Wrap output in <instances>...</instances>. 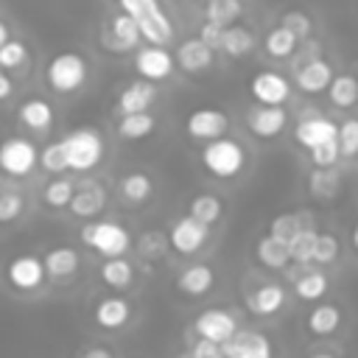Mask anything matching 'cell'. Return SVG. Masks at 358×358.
Masks as SVG:
<instances>
[{
	"label": "cell",
	"instance_id": "obj_1",
	"mask_svg": "<svg viewBox=\"0 0 358 358\" xmlns=\"http://www.w3.org/2000/svg\"><path fill=\"white\" fill-rule=\"evenodd\" d=\"M62 140V151H64V162H67V171L73 173H87L92 168L101 165L103 159V137L98 129L92 126H78V129H70Z\"/></svg>",
	"mask_w": 358,
	"mask_h": 358
},
{
	"label": "cell",
	"instance_id": "obj_2",
	"mask_svg": "<svg viewBox=\"0 0 358 358\" xmlns=\"http://www.w3.org/2000/svg\"><path fill=\"white\" fill-rule=\"evenodd\" d=\"M199 159L207 173H213L218 179H232L246 168V148L238 140L221 134V137L204 143Z\"/></svg>",
	"mask_w": 358,
	"mask_h": 358
},
{
	"label": "cell",
	"instance_id": "obj_3",
	"mask_svg": "<svg viewBox=\"0 0 358 358\" xmlns=\"http://www.w3.org/2000/svg\"><path fill=\"white\" fill-rule=\"evenodd\" d=\"M120 8L134 17V22L140 25V36L151 45H168L173 36V25L168 20V14L162 11L159 0H117Z\"/></svg>",
	"mask_w": 358,
	"mask_h": 358
},
{
	"label": "cell",
	"instance_id": "obj_4",
	"mask_svg": "<svg viewBox=\"0 0 358 358\" xmlns=\"http://www.w3.org/2000/svg\"><path fill=\"white\" fill-rule=\"evenodd\" d=\"M90 76V64L81 53L76 50H64V53H56L48 67H45V84L56 92V95H70L76 90L84 87Z\"/></svg>",
	"mask_w": 358,
	"mask_h": 358
},
{
	"label": "cell",
	"instance_id": "obj_5",
	"mask_svg": "<svg viewBox=\"0 0 358 358\" xmlns=\"http://www.w3.org/2000/svg\"><path fill=\"white\" fill-rule=\"evenodd\" d=\"M81 243L98 252L101 257H117L131 249V232L117 221H92L78 232Z\"/></svg>",
	"mask_w": 358,
	"mask_h": 358
},
{
	"label": "cell",
	"instance_id": "obj_6",
	"mask_svg": "<svg viewBox=\"0 0 358 358\" xmlns=\"http://www.w3.org/2000/svg\"><path fill=\"white\" fill-rule=\"evenodd\" d=\"M39 162V148L28 137H6L0 143V171L6 176H28Z\"/></svg>",
	"mask_w": 358,
	"mask_h": 358
},
{
	"label": "cell",
	"instance_id": "obj_7",
	"mask_svg": "<svg viewBox=\"0 0 358 358\" xmlns=\"http://www.w3.org/2000/svg\"><path fill=\"white\" fill-rule=\"evenodd\" d=\"M249 92H252L255 103L282 106L291 98V81L277 70H257L249 78Z\"/></svg>",
	"mask_w": 358,
	"mask_h": 358
},
{
	"label": "cell",
	"instance_id": "obj_8",
	"mask_svg": "<svg viewBox=\"0 0 358 358\" xmlns=\"http://www.w3.org/2000/svg\"><path fill=\"white\" fill-rule=\"evenodd\" d=\"M193 330L199 338L213 341V344H224L235 330H238V319L232 310L227 308H207L193 319Z\"/></svg>",
	"mask_w": 358,
	"mask_h": 358
},
{
	"label": "cell",
	"instance_id": "obj_9",
	"mask_svg": "<svg viewBox=\"0 0 358 358\" xmlns=\"http://www.w3.org/2000/svg\"><path fill=\"white\" fill-rule=\"evenodd\" d=\"M207 238H210V227L201 224V221H196L193 215H179L171 224V232H168V243L179 255H196V252H201V246L207 243Z\"/></svg>",
	"mask_w": 358,
	"mask_h": 358
},
{
	"label": "cell",
	"instance_id": "obj_10",
	"mask_svg": "<svg viewBox=\"0 0 358 358\" xmlns=\"http://www.w3.org/2000/svg\"><path fill=\"white\" fill-rule=\"evenodd\" d=\"M6 280L17 291H36V288H42V282L48 280L42 257L39 255H31V252L11 257L8 266H6Z\"/></svg>",
	"mask_w": 358,
	"mask_h": 358
},
{
	"label": "cell",
	"instance_id": "obj_11",
	"mask_svg": "<svg viewBox=\"0 0 358 358\" xmlns=\"http://www.w3.org/2000/svg\"><path fill=\"white\" fill-rule=\"evenodd\" d=\"M224 358H274L271 341L257 333V330H235L224 344H221Z\"/></svg>",
	"mask_w": 358,
	"mask_h": 358
},
{
	"label": "cell",
	"instance_id": "obj_12",
	"mask_svg": "<svg viewBox=\"0 0 358 358\" xmlns=\"http://www.w3.org/2000/svg\"><path fill=\"white\" fill-rule=\"evenodd\" d=\"M173 53H168L162 45H145V48H140L137 53H134V73L140 76V78H145V81H162V78H168L171 73H173Z\"/></svg>",
	"mask_w": 358,
	"mask_h": 358
},
{
	"label": "cell",
	"instance_id": "obj_13",
	"mask_svg": "<svg viewBox=\"0 0 358 358\" xmlns=\"http://www.w3.org/2000/svg\"><path fill=\"white\" fill-rule=\"evenodd\" d=\"M288 123V112L282 106H268V103H255L246 109V129L260 137V140H271L277 137Z\"/></svg>",
	"mask_w": 358,
	"mask_h": 358
},
{
	"label": "cell",
	"instance_id": "obj_14",
	"mask_svg": "<svg viewBox=\"0 0 358 358\" xmlns=\"http://www.w3.org/2000/svg\"><path fill=\"white\" fill-rule=\"evenodd\" d=\"M185 129H187V134L193 140H204L207 143V140H215V137L227 134L229 117H227V112H221L215 106H201V109H193L187 115Z\"/></svg>",
	"mask_w": 358,
	"mask_h": 358
},
{
	"label": "cell",
	"instance_id": "obj_15",
	"mask_svg": "<svg viewBox=\"0 0 358 358\" xmlns=\"http://www.w3.org/2000/svg\"><path fill=\"white\" fill-rule=\"evenodd\" d=\"M336 134H338V123L330 120V117H324V115H319V112H310V115L299 117V123L294 126V140L302 148H308V151L313 145H319V143L333 140Z\"/></svg>",
	"mask_w": 358,
	"mask_h": 358
},
{
	"label": "cell",
	"instance_id": "obj_16",
	"mask_svg": "<svg viewBox=\"0 0 358 358\" xmlns=\"http://www.w3.org/2000/svg\"><path fill=\"white\" fill-rule=\"evenodd\" d=\"M92 319L101 330H120L131 319V302L126 296H117V294L101 296L92 308Z\"/></svg>",
	"mask_w": 358,
	"mask_h": 358
},
{
	"label": "cell",
	"instance_id": "obj_17",
	"mask_svg": "<svg viewBox=\"0 0 358 358\" xmlns=\"http://www.w3.org/2000/svg\"><path fill=\"white\" fill-rule=\"evenodd\" d=\"M173 64L185 73H204L213 64V48L207 42H201L199 36L182 39L179 48L173 50Z\"/></svg>",
	"mask_w": 358,
	"mask_h": 358
},
{
	"label": "cell",
	"instance_id": "obj_18",
	"mask_svg": "<svg viewBox=\"0 0 358 358\" xmlns=\"http://www.w3.org/2000/svg\"><path fill=\"white\" fill-rule=\"evenodd\" d=\"M106 207V190L103 185L87 179L81 182L76 190H73V199L67 204V210L76 215V218H95L101 210Z\"/></svg>",
	"mask_w": 358,
	"mask_h": 358
},
{
	"label": "cell",
	"instance_id": "obj_19",
	"mask_svg": "<svg viewBox=\"0 0 358 358\" xmlns=\"http://www.w3.org/2000/svg\"><path fill=\"white\" fill-rule=\"evenodd\" d=\"M294 78H296V87H299L302 92L316 95V92H324V90H327V84H330V78H333V67H330L327 59L310 56V59H305V62L296 67Z\"/></svg>",
	"mask_w": 358,
	"mask_h": 358
},
{
	"label": "cell",
	"instance_id": "obj_20",
	"mask_svg": "<svg viewBox=\"0 0 358 358\" xmlns=\"http://www.w3.org/2000/svg\"><path fill=\"white\" fill-rule=\"evenodd\" d=\"M140 39H143V36H140V25H137L134 17H129L126 11L115 14V17L109 20L106 34H103L106 48H112V50H131V48L140 45Z\"/></svg>",
	"mask_w": 358,
	"mask_h": 358
},
{
	"label": "cell",
	"instance_id": "obj_21",
	"mask_svg": "<svg viewBox=\"0 0 358 358\" xmlns=\"http://www.w3.org/2000/svg\"><path fill=\"white\" fill-rule=\"evenodd\" d=\"M157 101V87L154 81H145V78H137L131 84H126L117 95V112L120 115H129V112H145L151 103Z\"/></svg>",
	"mask_w": 358,
	"mask_h": 358
},
{
	"label": "cell",
	"instance_id": "obj_22",
	"mask_svg": "<svg viewBox=\"0 0 358 358\" xmlns=\"http://www.w3.org/2000/svg\"><path fill=\"white\" fill-rule=\"evenodd\" d=\"M42 263H45V274L59 282V280H70L78 271L81 257H78V252L73 246H53V249L45 252Z\"/></svg>",
	"mask_w": 358,
	"mask_h": 358
},
{
	"label": "cell",
	"instance_id": "obj_23",
	"mask_svg": "<svg viewBox=\"0 0 358 358\" xmlns=\"http://www.w3.org/2000/svg\"><path fill=\"white\" fill-rule=\"evenodd\" d=\"M17 120L28 131H48L53 126V106L45 98H25L17 106Z\"/></svg>",
	"mask_w": 358,
	"mask_h": 358
},
{
	"label": "cell",
	"instance_id": "obj_24",
	"mask_svg": "<svg viewBox=\"0 0 358 358\" xmlns=\"http://www.w3.org/2000/svg\"><path fill=\"white\" fill-rule=\"evenodd\" d=\"M213 282H215V274L207 263H193V266L182 268L176 277V288L185 296H204L213 288Z\"/></svg>",
	"mask_w": 358,
	"mask_h": 358
},
{
	"label": "cell",
	"instance_id": "obj_25",
	"mask_svg": "<svg viewBox=\"0 0 358 358\" xmlns=\"http://www.w3.org/2000/svg\"><path fill=\"white\" fill-rule=\"evenodd\" d=\"M282 305H285V288L277 285V282H266V285L255 288V291L246 296V308H249L255 316H271V313H277Z\"/></svg>",
	"mask_w": 358,
	"mask_h": 358
},
{
	"label": "cell",
	"instance_id": "obj_26",
	"mask_svg": "<svg viewBox=\"0 0 358 358\" xmlns=\"http://www.w3.org/2000/svg\"><path fill=\"white\" fill-rule=\"evenodd\" d=\"M98 274H101V282H103V285H109V288H115V291H123V288H129V285L134 282V263H131L126 255L103 257Z\"/></svg>",
	"mask_w": 358,
	"mask_h": 358
},
{
	"label": "cell",
	"instance_id": "obj_27",
	"mask_svg": "<svg viewBox=\"0 0 358 358\" xmlns=\"http://www.w3.org/2000/svg\"><path fill=\"white\" fill-rule=\"evenodd\" d=\"M305 324H308V330H310L313 336H319V338L333 336V333L341 327V308L333 305V302H319V305L310 308Z\"/></svg>",
	"mask_w": 358,
	"mask_h": 358
},
{
	"label": "cell",
	"instance_id": "obj_28",
	"mask_svg": "<svg viewBox=\"0 0 358 358\" xmlns=\"http://www.w3.org/2000/svg\"><path fill=\"white\" fill-rule=\"evenodd\" d=\"M117 193H120V199H123L126 204H143V201L151 199L154 182H151V176L143 173V171H129V173L120 176Z\"/></svg>",
	"mask_w": 358,
	"mask_h": 358
},
{
	"label": "cell",
	"instance_id": "obj_29",
	"mask_svg": "<svg viewBox=\"0 0 358 358\" xmlns=\"http://www.w3.org/2000/svg\"><path fill=\"white\" fill-rule=\"evenodd\" d=\"M252 48H255V36H252L249 28H243V25H232V22L224 25L218 50H224V53L232 56V59H243L246 53H252Z\"/></svg>",
	"mask_w": 358,
	"mask_h": 358
},
{
	"label": "cell",
	"instance_id": "obj_30",
	"mask_svg": "<svg viewBox=\"0 0 358 358\" xmlns=\"http://www.w3.org/2000/svg\"><path fill=\"white\" fill-rule=\"evenodd\" d=\"M154 129H157V117L148 109L120 115V120H117V137L120 140H145Z\"/></svg>",
	"mask_w": 358,
	"mask_h": 358
},
{
	"label": "cell",
	"instance_id": "obj_31",
	"mask_svg": "<svg viewBox=\"0 0 358 358\" xmlns=\"http://www.w3.org/2000/svg\"><path fill=\"white\" fill-rule=\"evenodd\" d=\"M255 255H257V263H263L266 268H274V271H280V268H285V266L291 263V257H288V246H285L282 241H277L274 235H263V238H257V243H255Z\"/></svg>",
	"mask_w": 358,
	"mask_h": 358
},
{
	"label": "cell",
	"instance_id": "obj_32",
	"mask_svg": "<svg viewBox=\"0 0 358 358\" xmlns=\"http://www.w3.org/2000/svg\"><path fill=\"white\" fill-rule=\"evenodd\" d=\"M327 98L333 106L338 109H350L358 103V78L352 73H341V76H333L330 84H327Z\"/></svg>",
	"mask_w": 358,
	"mask_h": 358
},
{
	"label": "cell",
	"instance_id": "obj_33",
	"mask_svg": "<svg viewBox=\"0 0 358 358\" xmlns=\"http://www.w3.org/2000/svg\"><path fill=\"white\" fill-rule=\"evenodd\" d=\"M221 213H224V204L215 193H196L187 204V215H193L196 221H201L207 227H213L221 218Z\"/></svg>",
	"mask_w": 358,
	"mask_h": 358
},
{
	"label": "cell",
	"instance_id": "obj_34",
	"mask_svg": "<svg viewBox=\"0 0 358 358\" xmlns=\"http://www.w3.org/2000/svg\"><path fill=\"white\" fill-rule=\"evenodd\" d=\"M327 274L324 271H305L302 277L294 280V294L302 302H319L327 294Z\"/></svg>",
	"mask_w": 358,
	"mask_h": 358
},
{
	"label": "cell",
	"instance_id": "obj_35",
	"mask_svg": "<svg viewBox=\"0 0 358 358\" xmlns=\"http://www.w3.org/2000/svg\"><path fill=\"white\" fill-rule=\"evenodd\" d=\"M296 45H299V39H296L285 25L271 28V31L266 34V39H263V48H266V53H268L271 59H288V56L296 50Z\"/></svg>",
	"mask_w": 358,
	"mask_h": 358
},
{
	"label": "cell",
	"instance_id": "obj_36",
	"mask_svg": "<svg viewBox=\"0 0 358 358\" xmlns=\"http://www.w3.org/2000/svg\"><path fill=\"white\" fill-rule=\"evenodd\" d=\"M316 238H319V232L313 229V227H302L285 246H288V257L294 260V263H299V266H308V263H313V246H316Z\"/></svg>",
	"mask_w": 358,
	"mask_h": 358
},
{
	"label": "cell",
	"instance_id": "obj_37",
	"mask_svg": "<svg viewBox=\"0 0 358 358\" xmlns=\"http://www.w3.org/2000/svg\"><path fill=\"white\" fill-rule=\"evenodd\" d=\"M73 190H76V185H73L70 179L56 176V179H50V182L42 187V201H45V207H50V210H67V204H70V199H73Z\"/></svg>",
	"mask_w": 358,
	"mask_h": 358
},
{
	"label": "cell",
	"instance_id": "obj_38",
	"mask_svg": "<svg viewBox=\"0 0 358 358\" xmlns=\"http://www.w3.org/2000/svg\"><path fill=\"white\" fill-rule=\"evenodd\" d=\"M243 14V3L241 0H204V20L229 25Z\"/></svg>",
	"mask_w": 358,
	"mask_h": 358
},
{
	"label": "cell",
	"instance_id": "obj_39",
	"mask_svg": "<svg viewBox=\"0 0 358 358\" xmlns=\"http://www.w3.org/2000/svg\"><path fill=\"white\" fill-rule=\"evenodd\" d=\"M28 62V45L22 39H6L0 45V70H20Z\"/></svg>",
	"mask_w": 358,
	"mask_h": 358
},
{
	"label": "cell",
	"instance_id": "obj_40",
	"mask_svg": "<svg viewBox=\"0 0 358 358\" xmlns=\"http://www.w3.org/2000/svg\"><path fill=\"white\" fill-rule=\"evenodd\" d=\"M299 229H302V215L299 213H280L268 224V235H274L282 243H288Z\"/></svg>",
	"mask_w": 358,
	"mask_h": 358
},
{
	"label": "cell",
	"instance_id": "obj_41",
	"mask_svg": "<svg viewBox=\"0 0 358 358\" xmlns=\"http://www.w3.org/2000/svg\"><path fill=\"white\" fill-rule=\"evenodd\" d=\"M338 151L341 157H358V117H344L338 123Z\"/></svg>",
	"mask_w": 358,
	"mask_h": 358
},
{
	"label": "cell",
	"instance_id": "obj_42",
	"mask_svg": "<svg viewBox=\"0 0 358 358\" xmlns=\"http://www.w3.org/2000/svg\"><path fill=\"white\" fill-rule=\"evenodd\" d=\"M42 171L48 173H64L67 171V162H64V151H62V140H50L42 151H39V162H36Z\"/></svg>",
	"mask_w": 358,
	"mask_h": 358
},
{
	"label": "cell",
	"instance_id": "obj_43",
	"mask_svg": "<svg viewBox=\"0 0 358 358\" xmlns=\"http://www.w3.org/2000/svg\"><path fill=\"white\" fill-rule=\"evenodd\" d=\"M25 210V196L20 190H3L0 187V224H11L22 215Z\"/></svg>",
	"mask_w": 358,
	"mask_h": 358
},
{
	"label": "cell",
	"instance_id": "obj_44",
	"mask_svg": "<svg viewBox=\"0 0 358 358\" xmlns=\"http://www.w3.org/2000/svg\"><path fill=\"white\" fill-rule=\"evenodd\" d=\"M338 252H341L338 238L330 235V232H319L316 246H313V263H319V266H330V263L338 257Z\"/></svg>",
	"mask_w": 358,
	"mask_h": 358
},
{
	"label": "cell",
	"instance_id": "obj_45",
	"mask_svg": "<svg viewBox=\"0 0 358 358\" xmlns=\"http://www.w3.org/2000/svg\"><path fill=\"white\" fill-rule=\"evenodd\" d=\"M338 159H341V151H338V140H336V137L310 148V162H313V168H333Z\"/></svg>",
	"mask_w": 358,
	"mask_h": 358
},
{
	"label": "cell",
	"instance_id": "obj_46",
	"mask_svg": "<svg viewBox=\"0 0 358 358\" xmlns=\"http://www.w3.org/2000/svg\"><path fill=\"white\" fill-rule=\"evenodd\" d=\"M280 25H285V28H288V31H291L296 39H302V42H305V39L313 34V20H310L305 11H285Z\"/></svg>",
	"mask_w": 358,
	"mask_h": 358
},
{
	"label": "cell",
	"instance_id": "obj_47",
	"mask_svg": "<svg viewBox=\"0 0 358 358\" xmlns=\"http://www.w3.org/2000/svg\"><path fill=\"white\" fill-rule=\"evenodd\" d=\"M336 187H338V176L333 173V168H316L313 173H310V190H313V196H333L336 193Z\"/></svg>",
	"mask_w": 358,
	"mask_h": 358
},
{
	"label": "cell",
	"instance_id": "obj_48",
	"mask_svg": "<svg viewBox=\"0 0 358 358\" xmlns=\"http://www.w3.org/2000/svg\"><path fill=\"white\" fill-rule=\"evenodd\" d=\"M140 252H143V257H162L168 252V238H162L159 232H145Z\"/></svg>",
	"mask_w": 358,
	"mask_h": 358
},
{
	"label": "cell",
	"instance_id": "obj_49",
	"mask_svg": "<svg viewBox=\"0 0 358 358\" xmlns=\"http://www.w3.org/2000/svg\"><path fill=\"white\" fill-rule=\"evenodd\" d=\"M221 31H224V25H221V22L204 20V22H201V28H199V39H201V42H207L213 50H218V42H221Z\"/></svg>",
	"mask_w": 358,
	"mask_h": 358
},
{
	"label": "cell",
	"instance_id": "obj_50",
	"mask_svg": "<svg viewBox=\"0 0 358 358\" xmlns=\"http://www.w3.org/2000/svg\"><path fill=\"white\" fill-rule=\"evenodd\" d=\"M11 92H14V81L8 78V73H6V70H0V101L11 98Z\"/></svg>",
	"mask_w": 358,
	"mask_h": 358
},
{
	"label": "cell",
	"instance_id": "obj_51",
	"mask_svg": "<svg viewBox=\"0 0 358 358\" xmlns=\"http://www.w3.org/2000/svg\"><path fill=\"white\" fill-rule=\"evenodd\" d=\"M78 358H112V352H109L106 347H90V350H84Z\"/></svg>",
	"mask_w": 358,
	"mask_h": 358
},
{
	"label": "cell",
	"instance_id": "obj_52",
	"mask_svg": "<svg viewBox=\"0 0 358 358\" xmlns=\"http://www.w3.org/2000/svg\"><path fill=\"white\" fill-rule=\"evenodd\" d=\"M350 243H352V249L358 252V221H355V227H352V232H350Z\"/></svg>",
	"mask_w": 358,
	"mask_h": 358
},
{
	"label": "cell",
	"instance_id": "obj_53",
	"mask_svg": "<svg viewBox=\"0 0 358 358\" xmlns=\"http://www.w3.org/2000/svg\"><path fill=\"white\" fill-rule=\"evenodd\" d=\"M6 39H8V28H6V22L0 20V45H3Z\"/></svg>",
	"mask_w": 358,
	"mask_h": 358
},
{
	"label": "cell",
	"instance_id": "obj_54",
	"mask_svg": "<svg viewBox=\"0 0 358 358\" xmlns=\"http://www.w3.org/2000/svg\"><path fill=\"white\" fill-rule=\"evenodd\" d=\"M310 358H336V355H330V352H313Z\"/></svg>",
	"mask_w": 358,
	"mask_h": 358
},
{
	"label": "cell",
	"instance_id": "obj_55",
	"mask_svg": "<svg viewBox=\"0 0 358 358\" xmlns=\"http://www.w3.org/2000/svg\"><path fill=\"white\" fill-rule=\"evenodd\" d=\"M182 358H193V355H190V352H185V355H182Z\"/></svg>",
	"mask_w": 358,
	"mask_h": 358
},
{
	"label": "cell",
	"instance_id": "obj_56",
	"mask_svg": "<svg viewBox=\"0 0 358 358\" xmlns=\"http://www.w3.org/2000/svg\"><path fill=\"white\" fill-rule=\"evenodd\" d=\"M0 187H3V171H0Z\"/></svg>",
	"mask_w": 358,
	"mask_h": 358
},
{
	"label": "cell",
	"instance_id": "obj_57",
	"mask_svg": "<svg viewBox=\"0 0 358 358\" xmlns=\"http://www.w3.org/2000/svg\"><path fill=\"white\" fill-rule=\"evenodd\" d=\"M221 358H224V355H221Z\"/></svg>",
	"mask_w": 358,
	"mask_h": 358
}]
</instances>
